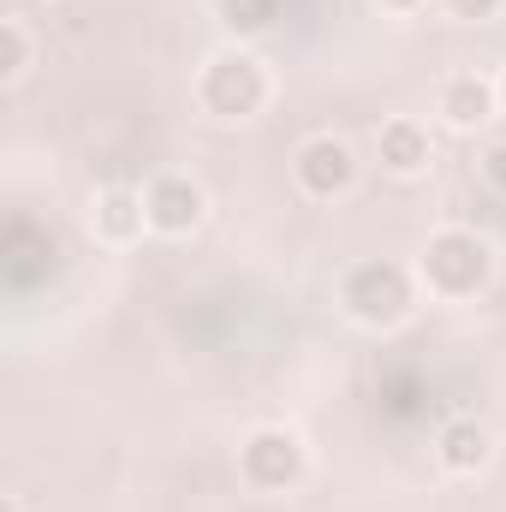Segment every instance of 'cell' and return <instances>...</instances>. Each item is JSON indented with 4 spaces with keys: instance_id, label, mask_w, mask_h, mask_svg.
I'll list each match as a JSON object with an SVG mask.
<instances>
[{
    "instance_id": "cell-1",
    "label": "cell",
    "mask_w": 506,
    "mask_h": 512,
    "mask_svg": "<svg viewBox=\"0 0 506 512\" xmlns=\"http://www.w3.org/2000/svg\"><path fill=\"white\" fill-rule=\"evenodd\" d=\"M423 280L447 298H471L489 280V245L477 233H435L423 251Z\"/></svg>"
},
{
    "instance_id": "cell-2",
    "label": "cell",
    "mask_w": 506,
    "mask_h": 512,
    "mask_svg": "<svg viewBox=\"0 0 506 512\" xmlns=\"http://www.w3.org/2000/svg\"><path fill=\"white\" fill-rule=\"evenodd\" d=\"M340 298H346V310H352L358 322L387 328V322H399V316L411 310V280H405L399 262H358V268L346 274Z\"/></svg>"
},
{
    "instance_id": "cell-3",
    "label": "cell",
    "mask_w": 506,
    "mask_h": 512,
    "mask_svg": "<svg viewBox=\"0 0 506 512\" xmlns=\"http://www.w3.org/2000/svg\"><path fill=\"white\" fill-rule=\"evenodd\" d=\"M203 108L221 114V120L256 114V108H262V66H256L251 54H221V60H209V72H203Z\"/></svg>"
},
{
    "instance_id": "cell-4",
    "label": "cell",
    "mask_w": 506,
    "mask_h": 512,
    "mask_svg": "<svg viewBox=\"0 0 506 512\" xmlns=\"http://www.w3.org/2000/svg\"><path fill=\"white\" fill-rule=\"evenodd\" d=\"M239 465H245L251 489H292L304 477V447L286 429H256L245 441V453H239Z\"/></svg>"
},
{
    "instance_id": "cell-5",
    "label": "cell",
    "mask_w": 506,
    "mask_h": 512,
    "mask_svg": "<svg viewBox=\"0 0 506 512\" xmlns=\"http://www.w3.org/2000/svg\"><path fill=\"white\" fill-rule=\"evenodd\" d=\"M352 173H358V161H352V149H346L340 137H310V143L298 149V185H304L310 197H334V191H346Z\"/></svg>"
},
{
    "instance_id": "cell-6",
    "label": "cell",
    "mask_w": 506,
    "mask_h": 512,
    "mask_svg": "<svg viewBox=\"0 0 506 512\" xmlns=\"http://www.w3.org/2000/svg\"><path fill=\"white\" fill-rule=\"evenodd\" d=\"M143 209H149L155 233H191L203 221V191L191 179H155L149 197H143Z\"/></svg>"
},
{
    "instance_id": "cell-7",
    "label": "cell",
    "mask_w": 506,
    "mask_h": 512,
    "mask_svg": "<svg viewBox=\"0 0 506 512\" xmlns=\"http://www.w3.org/2000/svg\"><path fill=\"white\" fill-rule=\"evenodd\" d=\"M489 108H495V90H489L483 78H447V90H441V114H447L459 131L483 126Z\"/></svg>"
},
{
    "instance_id": "cell-8",
    "label": "cell",
    "mask_w": 506,
    "mask_h": 512,
    "mask_svg": "<svg viewBox=\"0 0 506 512\" xmlns=\"http://www.w3.org/2000/svg\"><path fill=\"white\" fill-rule=\"evenodd\" d=\"M435 447H441V465L447 471H483L489 465V435L477 423H447Z\"/></svg>"
},
{
    "instance_id": "cell-9",
    "label": "cell",
    "mask_w": 506,
    "mask_h": 512,
    "mask_svg": "<svg viewBox=\"0 0 506 512\" xmlns=\"http://www.w3.org/2000/svg\"><path fill=\"white\" fill-rule=\"evenodd\" d=\"M381 161H387L393 173H417V167L429 161V131L411 126V120L381 126Z\"/></svg>"
},
{
    "instance_id": "cell-10",
    "label": "cell",
    "mask_w": 506,
    "mask_h": 512,
    "mask_svg": "<svg viewBox=\"0 0 506 512\" xmlns=\"http://www.w3.org/2000/svg\"><path fill=\"white\" fill-rule=\"evenodd\" d=\"M96 221H102V233H108V239H131V233L149 221V209H143V197H131V191H108Z\"/></svg>"
},
{
    "instance_id": "cell-11",
    "label": "cell",
    "mask_w": 506,
    "mask_h": 512,
    "mask_svg": "<svg viewBox=\"0 0 506 512\" xmlns=\"http://www.w3.org/2000/svg\"><path fill=\"white\" fill-rule=\"evenodd\" d=\"M280 18V0H221V24L233 36H256Z\"/></svg>"
},
{
    "instance_id": "cell-12",
    "label": "cell",
    "mask_w": 506,
    "mask_h": 512,
    "mask_svg": "<svg viewBox=\"0 0 506 512\" xmlns=\"http://www.w3.org/2000/svg\"><path fill=\"white\" fill-rule=\"evenodd\" d=\"M0 42H6V78H18L24 72V60H30V42H24V30H18V18H6V30H0Z\"/></svg>"
},
{
    "instance_id": "cell-13",
    "label": "cell",
    "mask_w": 506,
    "mask_h": 512,
    "mask_svg": "<svg viewBox=\"0 0 506 512\" xmlns=\"http://www.w3.org/2000/svg\"><path fill=\"white\" fill-rule=\"evenodd\" d=\"M447 6H453V18H477V24L501 12V0H447Z\"/></svg>"
},
{
    "instance_id": "cell-14",
    "label": "cell",
    "mask_w": 506,
    "mask_h": 512,
    "mask_svg": "<svg viewBox=\"0 0 506 512\" xmlns=\"http://www.w3.org/2000/svg\"><path fill=\"white\" fill-rule=\"evenodd\" d=\"M489 179H495V185L506 191V143L495 149V155H489Z\"/></svg>"
},
{
    "instance_id": "cell-15",
    "label": "cell",
    "mask_w": 506,
    "mask_h": 512,
    "mask_svg": "<svg viewBox=\"0 0 506 512\" xmlns=\"http://www.w3.org/2000/svg\"><path fill=\"white\" fill-rule=\"evenodd\" d=\"M381 6H417V0H381Z\"/></svg>"
},
{
    "instance_id": "cell-16",
    "label": "cell",
    "mask_w": 506,
    "mask_h": 512,
    "mask_svg": "<svg viewBox=\"0 0 506 512\" xmlns=\"http://www.w3.org/2000/svg\"><path fill=\"white\" fill-rule=\"evenodd\" d=\"M501 102H506V78H501Z\"/></svg>"
}]
</instances>
